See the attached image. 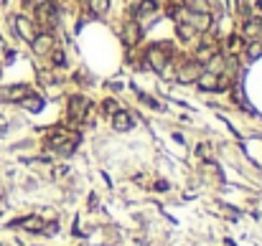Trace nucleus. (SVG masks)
<instances>
[{
  "instance_id": "2",
  "label": "nucleus",
  "mask_w": 262,
  "mask_h": 246,
  "mask_svg": "<svg viewBox=\"0 0 262 246\" xmlns=\"http://www.w3.org/2000/svg\"><path fill=\"white\" fill-rule=\"evenodd\" d=\"M171 59H173L171 44H156V46L148 49V64H151L156 71H163L171 64Z\"/></svg>"
},
{
  "instance_id": "23",
  "label": "nucleus",
  "mask_w": 262,
  "mask_h": 246,
  "mask_svg": "<svg viewBox=\"0 0 262 246\" xmlns=\"http://www.w3.org/2000/svg\"><path fill=\"white\" fill-rule=\"evenodd\" d=\"M3 3H6V0H0V6H3Z\"/></svg>"
},
{
  "instance_id": "19",
  "label": "nucleus",
  "mask_w": 262,
  "mask_h": 246,
  "mask_svg": "<svg viewBox=\"0 0 262 246\" xmlns=\"http://www.w3.org/2000/svg\"><path fill=\"white\" fill-rule=\"evenodd\" d=\"M242 49V38L239 36H232L229 38V51H239Z\"/></svg>"
},
{
  "instance_id": "18",
  "label": "nucleus",
  "mask_w": 262,
  "mask_h": 246,
  "mask_svg": "<svg viewBox=\"0 0 262 246\" xmlns=\"http://www.w3.org/2000/svg\"><path fill=\"white\" fill-rule=\"evenodd\" d=\"M51 61H54V66H64V51L61 49H51Z\"/></svg>"
},
{
  "instance_id": "17",
  "label": "nucleus",
  "mask_w": 262,
  "mask_h": 246,
  "mask_svg": "<svg viewBox=\"0 0 262 246\" xmlns=\"http://www.w3.org/2000/svg\"><path fill=\"white\" fill-rule=\"evenodd\" d=\"M107 0H89V8H92V13L94 16H104L107 13Z\"/></svg>"
},
{
  "instance_id": "11",
  "label": "nucleus",
  "mask_w": 262,
  "mask_h": 246,
  "mask_svg": "<svg viewBox=\"0 0 262 246\" xmlns=\"http://www.w3.org/2000/svg\"><path fill=\"white\" fill-rule=\"evenodd\" d=\"M138 38H140V26H138L135 21L125 23V28H122V41H125L127 46H133V44H138Z\"/></svg>"
},
{
  "instance_id": "5",
  "label": "nucleus",
  "mask_w": 262,
  "mask_h": 246,
  "mask_svg": "<svg viewBox=\"0 0 262 246\" xmlns=\"http://www.w3.org/2000/svg\"><path fill=\"white\" fill-rule=\"evenodd\" d=\"M13 26H16V31H18V36L23 38V41H31L39 36V28H36V23L31 21V18H26V16H16L13 18Z\"/></svg>"
},
{
  "instance_id": "3",
  "label": "nucleus",
  "mask_w": 262,
  "mask_h": 246,
  "mask_svg": "<svg viewBox=\"0 0 262 246\" xmlns=\"http://www.w3.org/2000/svg\"><path fill=\"white\" fill-rule=\"evenodd\" d=\"M89 102L84 99V97H71L69 99V107H66V117H69V122L71 125H82V122L87 119V114H89Z\"/></svg>"
},
{
  "instance_id": "20",
  "label": "nucleus",
  "mask_w": 262,
  "mask_h": 246,
  "mask_svg": "<svg viewBox=\"0 0 262 246\" xmlns=\"http://www.w3.org/2000/svg\"><path fill=\"white\" fill-rule=\"evenodd\" d=\"M259 54H262V46H257V44H252V46H249V56H252V59H257Z\"/></svg>"
},
{
  "instance_id": "4",
  "label": "nucleus",
  "mask_w": 262,
  "mask_h": 246,
  "mask_svg": "<svg viewBox=\"0 0 262 246\" xmlns=\"http://www.w3.org/2000/svg\"><path fill=\"white\" fill-rule=\"evenodd\" d=\"M183 16H186V21L194 26L196 33H206V31H211L214 18H211L209 11H191V13H183Z\"/></svg>"
},
{
  "instance_id": "6",
  "label": "nucleus",
  "mask_w": 262,
  "mask_h": 246,
  "mask_svg": "<svg viewBox=\"0 0 262 246\" xmlns=\"http://www.w3.org/2000/svg\"><path fill=\"white\" fill-rule=\"evenodd\" d=\"M54 44H56L54 36L46 31V33H39V36H36V38L31 41V49H33V54H36V56H44V54H49V51L54 49Z\"/></svg>"
},
{
  "instance_id": "22",
  "label": "nucleus",
  "mask_w": 262,
  "mask_h": 246,
  "mask_svg": "<svg viewBox=\"0 0 262 246\" xmlns=\"http://www.w3.org/2000/svg\"><path fill=\"white\" fill-rule=\"evenodd\" d=\"M41 3H49V0H33L31 6H41Z\"/></svg>"
},
{
  "instance_id": "24",
  "label": "nucleus",
  "mask_w": 262,
  "mask_h": 246,
  "mask_svg": "<svg viewBox=\"0 0 262 246\" xmlns=\"http://www.w3.org/2000/svg\"><path fill=\"white\" fill-rule=\"evenodd\" d=\"M0 71H3V69H0Z\"/></svg>"
},
{
  "instance_id": "7",
  "label": "nucleus",
  "mask_w": 262,
  "mask_h": 246,
  "mask_svg": "<svg viewBox=\"0 0 262 246\" xmlns=\"http://www.w3.org/2000/svg\"><path fill=\"white\" fill-rule=\"evenodd\" d=\"M199 74H201V66L196 61H191V64H181V69L176 71V79L181 84H191V81H196Z\"/></svg>"
},
{
  "instance_id": "10",
  "label": "nucleus",
  "mask_w": 262,
  "mask_h": 246,
  "mask_svg": "<svg viewBox=\"0 0 262 246\" xmlns=\"http://www.w3.org/2000/svg\"><path fill=\"white\" fill-rule=\"evenodd\" d=\"M112 127H115V130H120V132L130 130V127H133V117H130L127 112L117 109L115 114H112Z\"/></svg>"
},
{
  "instance_id": "12",
  "label": "nucleus",
  "mask_w": 262,
  "mask_h": 246,
  "mask_svg": "<svg viewBox=\"0 0 262 246\" xmlns=\"http://www.w3.org/2000/svg\"><path fill=\"white\" fill-rule=\"evenodd\" d=\"M31 94V89L26 87V84H18V87H8L6 92H3V97L6 99H11V102H21L23 97H28Z\"/></svg>"
},
{
  "instance_id": "21",
  "label": "nucleus",
  "mask_w": 262,
  "mask_h": 246,
  "mask_svg": "<svg viewBox=\"0 0 262 246\" xmlns=\"http://www.w3.org/2000/svg\"><path fill=\"white\" fill-rule=\"evenodd\" d=\"M140 99H143V102H145L148 107H158V102H156L153 97H148V94H140Z\"/></svg>"
},
{
  "instance_id": "1",
  "label": "nucleus",
  "mask_w": 262,
  "mask_h": 246,
  "mask_svg": "<svg viewBox=\"0 0 262 246\" xmlns=\"http://www.w3.org/2000/svg\"><path fill=\"white\" fill-rule=\"evenodd\" d=\"M77 142H79V135L71 132V130H64V127H56L49 132V147L56 152V155H71L77 150Z\"/></svg>"
},
{
  "instance_id": "8",
  "label": "nucleus",
  "mask_w": 262,
  "mask_h": 246,
  "mask_svg": "<svg viewBox=\"0 0 262 246\" xmlns=\"http://www.w3.org/2000/svg\"><path fill=\"white\" fill-rule=\"evenodd\" d=\"M196 84H199V89H204V92H214V89H219V76H216L214 71H201V74L196 76Z\"/></svg>"
},
{
  "instance_id": "15",
  "label": "nucleus",
  "mask_w": 262,
  "mask_h": 246,
  "mask_svg": "<svg viewBox=\"0 0 262 246\" xmlns=\"http://www.w3.org/2000/svg\"><path fill=\"white\" fill-rule=\"evenodd\" d=\"M21 104H23L26 109H33V112H39V109L44 107V99H41V97H31V94H28V97H23V99H21Z\"/></svg>"
},
{
  "instance_id": "9",
  "label": "nucleus",
  "mask_w": 262,
  "mask_h": 246,
  "mask_svg": "<svg viewBox=\"0 0 262 246\" xmlns=\"http://www.w3.org/2000/svg\"><path fill=\"white\" fill-rule=\"evenodd\" d=\"M156 11H158V0H143V3L135 8V21H145V18H151Z\"/></svg>"
},
{
  "instance_id": "13",
  "label": "nucleus",
  "mask_w": 262,
  "mask_h": 246,
  "mask_svg": "<svg viewBox=\"0 0 262 246\" xmlns=\"http://www.w3.org/2000/svg\"><path fill=\"white\" fill-rule=\"evenodd\" d=\"M176 33H178L181 41H194L196 38V31H194V26L189 21H178L176 23Z\"/></svg>"
},
{
  "instance_id": "16",
  "label": "nucleus",
  "mask_w": 262,
  "mask_h": 246,
  "mask_svg": "<svg viewBox=\"0 0 262 246\" xmlns=\"http://www.w3.org/2000/svg\"><path fill=\"white\" fill-rule=\"evenodd\" d=\"M262 31V26H259V21H254V18H249V21H244V36L247 38H254L257 33Z\"/></svg>"
},
{
  "instance_id": "14",
  "label": "nucleus",
  "mask_w": 262,
  "mask_h": 246,
  "mask_svg": "<svg viewBox=\"0 0 262 246\" xmlns=\"http://www.w3.org/2000/svg\"><path fill=\"white\" fill-rule=\"evenodd\" d=\"M214 56H216V46H214V44H211V46L196 49V64H209Z\"/></svg>"
}]
</instances>
